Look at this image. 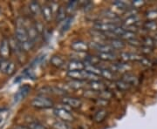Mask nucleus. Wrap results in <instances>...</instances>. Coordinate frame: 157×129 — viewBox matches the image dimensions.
I'll return each mask as SVG.
<instances>
[{
  "instance_id": "nucleus-1",
  "label": "nucleus",
  "mask_w": 157,
  "mask_h": 129,
  "mask_svg": "<svg viewBox=\"0 0 157 129\" xmlns=\"http://www.w3.org/2000/svg\"><path fill=\"white\" fill-rule=\"evenodd\" d=\"M15 39L17 40V42L22 45L24 43L29 41V37L27 31L25 28V23L21 18H18L16 23V30H15Z\"/></svg>"
},
{
  "instance_id": "nucleus-2",
  "label": "nucleus",
  "mask_w": 157,
  "mask_h": 129,
  "mask_svg": "<svg viewBox=\"0 0 157 129\" xmlns=\"http://www.w3.org/2000/svg\"><path fill=\"white\" fill-rule=\"evenodd\" d=\"M32 106L39 109H47L53 107V102L46 96L39 95L32 101Z\"/></svg>"
},
{
  "instance_id": "nucleus-3",
  "label": "nucleus",
  "mask_w": 157,
  "mask_h": 129,
  "mask_svg": "<svg viewBox=\"0 0 157 129\" xmlns=\"http://www.w3.org/2000/svg\"><path fill=\"white\" fill-rule=\"evenodd\" d=\"M117 26H119L117 23L113 21H97L94 24V29L103 33L112 32Z\"/></svg>"
},
{
  "instance_id": "nucleus-4",
  "label": "nucleus",
  "mask_w": 157,
  "mask_h": 129,
  "mask_svg": "<svg viewBox=\"0 0 157 129\" xmlns=\"http://www.w3.org/2000/svg\"><path fill=\"white\" fill-rule=\"evenodd\" d=\"M53 112H54V114L56 115L58 118L60 119L62 121H64V122H70V121H73V115L70 113V112L68 111L66 107H56L54 109Z\"/></svg>"
},
{
  "instance_id": "nucleus-5",
  "label": "nucleus",
  "mask_w": 157,
  "mask_h": 129,
  "mask_svg": "<svg viewBox=\"0 0 157 129\" xmlns=\"http://www.w3.org/2000/svg\"><path fill=\"white\" fill-rule=\"evenodd\" d=\"M31 90V87L28 85H24L23 86H21L19 90L17 92V93L14 95V98H13V102L14 103H18L19 101H21L22 100H24L27 94L29 93Z\"/></svg>"
},
{
  "instance_id": "nucleus-6",
  "label": "nucleus",
  "mask_w": 157,
  "mask_h": 129,
  "mask_svg": "<svg viewBox=\"0 0 157 129\" xmlns=\"http://www.w3.org/2000/svg\"><path fill=\"white\" fill-rule=\"evenodd\" d=\"M91 46L98 51V52H113V49L109 44H105L102 42H92Z\"/></svg>"
},
{
  "instance_id": "nucleus-7",
  "label": "nucleus",
  "mask_w": 157,
  "mask_h": 129,
  "mask_svg": "<svg viewBox=\"0 0 157 129\" xmlns=\"http://www.w3.org/2000/svg\"><path fill=\"white\" fill-rule=\"evenodd\" d=\"M62 103L67 106V107H71V108H78L81 106V101L77 98L73 97H68L66 96L62 99Z\"/></svg>"
},
{
  "instance_id": "nucleus-8",
  "label": "nucleus",
  "mask_w": 157,
  "mask_h": 129,
  "mask_svg": "<svg viewBox=\"0 0 157 129\" xmlns=\"http://www.w3.org/2000/svg\"><path fill=\"white\" fill-rule=\"evenodd\" d=\"M71 48L76 52H85L88 50L89 46L87 45V43H86L85 41L76 40V41H73L71 44Z\"/></svg>"
},
{
  "instance_id": "nucleus-9",
  "label": "nucleus",
  "mask_w": 157,
  "mask_h": 129,
  "mask_svg": "<svg viewBox=\"0 0 157 129\" xmlns=\"http://www.w3.org/2000/svg\"><path fill=\"white\" fill-rule=\"evenodd\" d=\"M10 52H11V47L9 41L6 40H2L0 44V56L2 57L3 59H6L10 55Z\"/></svg>"
},
{
  "instance_id": "nucleus-10",
  "label": "nucleus",
  "mask_w": 157,
  "mask_h": 129,
  "mask_svg": "<svg viewBox=\"0 0 157 129\" xmlns=\"http://www.w3.org/2000/svg\"><path fill=\"white\" fill-rule=\"evenodd\" d=\"M67 69L68 71H83L85 70L84 62L73 59L69 62V64L67 65Z\"/></svg>"
},
{
  "instance_id": "nucleus-11",
  "label": "nucleus",
  "mask_w": 157,
  "mask_h": 129,
  "mask_svg": "<svg viewBox=\"0 0 157 129\" xmlns=\"http://www.w3.org/2000/svg\"><path fill=\"white\" fill-rule=\"evenodd\" d=\"M86 72L83 71H68L67 77L71 79H76V80H83L86 79Z\"/></svg>"
},
{
  "instance_id": "nucleus-12",
  "label": "nucleus",
  "mask_w": 157,
  "mask_h": 129,
  "mask_svg": "<svg viewBox=\"0 0 157 129\" xmlns=\"http://www.w3.org/2000/svg\"><path fill=\"white\" fill-rule=\"evenodd\" d=\"M128 69L130 66L128 63H115L111 66V71L113 73H125Z\"/></svg>"
},
{
  "instance_id": "nucleus-13",
  "label": "nucleus",
  "mask_w": 157,
  "mask_h": 129,
  "mask_svg": "<svg viewBox=\"0 0 157 129\" xmlns=\"http://www.w3.org/2000/svg\"><path fill=\"white\" fill-rule=\"evenodd\" d=\"M121 58L123 59L124 61H140V59L142 57L139 55V54H136V53H132V52H122L121 54Z\"/></svg>"
},
{
  "instance_id": "nucleus-14",
  "label": "nucleus",
  "mask_w": 157,
  "mask_h": 129,
  "mask_svg": "<svg viewBox=\"0 0 157 129\" xmlns=\"http://www.w3.org/2000/svg\"><path fill=\"white\" fill-rule=\"evenodd\" d=\"M29 10L31 11V13L34 16H39L41 14L42 7L37 1H32L29 4Z\"/></svg>"
},
{
  "instance_id": "nucleus-15",
  "label": "nucleus",
  "mask_w": 157,
  "mask_h": 129,
  "mask_svg": "<svg viewBox=\"0 0 157 129\" xmlns=\"http://www.w3.org/2000/svg\"><path fill=\"white\" fill-rule=\"evenodd\" d=\"M97 57L100 60L104 61H113L117 59V56L113 52H98Z\"/></svg>"
},
{
  "instance_id": "nucleus-16",
  "label": "nucleus",
  "mask_w": 157,
  "mask_h": 129,
  "mask_svg": "<svg viewBox=\"0 0 157 129\" xmlns=\"http://www.w3.org/2000/svg\"><path fill=\"white\" fill-rule=\"evenodd\" d=\"M122 80H124L125 82H127L128 84L131 86V85H137L139 83V79L138 78L131 73H126L122 76Z\"/></svg>"
},
{
  "instance_id": "nucleus-17",
  "label": "nucleus",
  "mask_w": 157,
  "mask_h": 129,
  "mask_svg": "<svg viewBox=\"0 0 157 129\" xmlns=\"http://www.w3.org/2000/svg\"><path fill=\"white\" fill-rule=\"evenodd\" d=\"M25 28H26V31H27V33H28L29 40L34 43L37 40L38 37H39V33H38L37 30L35 29L34 25H27V26L25 25Z\"/></svg>"
},
{
  "instance_id": "nucleus-18",
  "label": "nucleus",
  "mask_w": 157,
  "mask_h": 129,
  "mask_svg": "<svg viewBox=\"0 0 157 129\" xmlns=\"http://www.w3.org/2000/svg\"><path fill=\"white\" fill-rule=\"evenodd\" d=\"M139 21H140V17L137 14H135V15H132V16H128L126 17L124 20V25L127 27H131V26H134L135 24H137Z\"/></svg>"
},
{
  "instance_id": "nucleus-19",
  "label": "nucleus",
  "mask_w": 157,
  "mask_h": 129,
  "mask_svg": "<svg viewBox=\"0 0 157 129\" xmlns=\"http://www.w3.org/2000/svg\"><path fill=\"white\" fill-rule=\"evenodd\" d=\"M41 14L43 15V17L45 18V21L50 22L52 17V14L53 12L52 11V8L49 6H44L42 7V11H41Z\"/></svg>"
},
{
  "instance_id": "nucleus-20",
  "label": "nucleus",
  "mask_w": 157,
  "mask_h": 129,
  "mask_svg": "<svg viewBox=\"0 0 157 129\" xmlns=\"http://www.w3.org/2000/svg\"><path fill=\"white\" fill-rule=\"evenodd\" d=\"M67 85L70 88H73V89H81L86 85V82L84 80L71 79L67 83Z\"/></svg>"
},
{
  "instance_id": "nucleus-21",
  "label": "nucleus",
  "mask_w": 157,
  "mask_h": 129,
  "mask_svg": "<svg viewBox=\"0 0 157 129\" xmlns=\"http://www.w3.org/2000/svg\"><path fill=\"white\" fill-rule=\"evenodd\" d=\"M89 87L91 88V90H94L95 92H101V91L105 90V88H106L105 85L103 84L102 82H101L100 80H97V81H90Z\"/></svg>"
},
{
  "instance_id": "nucleus-22",
  "label": "nucleus",
  "mask_w": 157,
  "mask_h": 129,
  "mask_svg": "<svg viewBox=\"0 0 157 129\" xmlns=\"http://www.w3.org/2000/svg\"><path fill=\"white\" fill-rule=\"evenodd\" d=\"M107 114V112L106 109H100V110H98V111L94 113V120L95 122L100 123V122L104 120V119L106 118Z\"/></svg>"
},
{
  "instance_id": "nucleus-23",
  "label": "nucleus",
  "mask_w": 157,
  "mask_h": 129,
  "mask_svg": "<svg viewBox=\"0 0 157 129\" xmlns=\"http://www.w3.org/2000/svg\"><path fill=\"white\" fill-rule=\"evenodd\" d=\"M109 45L112 46L113 50L115 49H122L125 46V43L121 40L120 39H113V40H109Z\"/></svg>"
},
{
  "instance_id": "nucleus-24",
  "label": "nucleus",
  "mask_w": 157,
  "mask_h": 129,
  "mask_svg": "<svg viewBox=\"0 0 157 129\" xmlns=\"http://www.w3.org/2000/svg\"><path fill=\"white\" fill-rule=\"evenodd\" d=\"M66 15H67V10H66V8L63 7V6H60L58 9V11L56 12L57 22H63L67 18Z\"/></svg>"
},
{
  "instance_id": "nucleus-25",
  "label": "nucleus",
  "mask_w": 157,
  "mask_h": 129,
  "mask_svg": "<svg viewBox=\"0 0 157 129\" xmlns=\"http://www.w3.org/2000/svg\"><path fill=\"white\" fill-rule=\"evenodd\" d=\"M102 15L106 19H108L109 21H113L115 22V20L118 19V15L116 13H114L111 10H104L102 11Z\"/></svg>"
},
{
  "instance_id": "nucleus-26",
  "label": "nucleus",
  "mask_w": 157,
  "mask_h": 129,
  "mask_svg": "<svg viewBox=\"0 0 157 129\" xmlns=\"http://www.w3.org/2000/svg\"><path fill=\"white\" fill-rule=\"evenodd\" d=\"M50 62L53 66L57 68L62 67L65 65V62L63 60V59L59 56H52L51 58Z\"/></svg>"
},
{
  "instance_id": "nucleus-27",
  "label": "nucleus",
  "mask_w": 157,
  "mask_h": 129,
  "mask_svg": "<svg viewBox=\"0 0 157 129\" xmlns=\"http://www.w3.org/2000/svg\"><path fill=\"white\" fill-rule=\"evenodd\" d=\"M101 68H99L96 66H90V65H86L85 66V71H86L87 73H93L97 76H101Z\"/></svg>"
},
{
  "instance_id": "nucleus-28",
  "label": "nucleus",
  "mask_w": 157,
  "mask_h": 129,
  "mask_svg": "<svg viewBox=\"0 0 157 129\" xmlns=\"http://www.w3.org/2000/svg\"><path fill=\"white\" fill-rule=\"evenodd\" d=\"M113 7H115V9L118 11H128L129 9L128 4L124 1H114L113 3Z\"/></svg>"
},
{
  "instance_id": "nucleus-29",
  "label": "nucleus",
  "mask_w": 157,
  "mask_h": 129,
  "mask_svg": "<svg viewBox=\"0 0 157 129\" xmlns=\"http://www.w3.org/2000/svg\"><path fill=\"white\" fill-rule=\"evenodd\" d=\"M73 17H67L64 21H63V25H62L61 27V32L64 33L66 32H67L68 30L70 29L72 24H73Z\"/></svg>"
},
{
  "instance_id": "nucleus-30",
  "label": "nucleus",
  "mask_w": 157,
  "mask_h": 129,
  "mask_svg": "<svg viewBox=\"0 0 157 129\" xmlns=\"http://www.w3.org/2000/svg\"><path fill=\"white\" fill-rule=\"evenodd\" d=\"M9 44H10V47L11 49H13V51L17 53H19V52H22L23 51L21 49V46L19 45V43L17 42V40L16 39H11L10 41H9Z\"/></svg>"
},
{
  "instance_id": "nucleus-31",
  "label": "nucleus",
  "mask_w": 157,
  "mask_h": 129,
  "mask_svg": "<svg viewBox=\"0 0 157 129\" xmlns=\"http://www.w3.org/2000/svg\"><path fill=\"white\" fill-rule=\"evenodd\" d=\"M143 28L146 29L147 31H155L157 29V23L152 21V20L147 21L143 25Z\"/></svg>"
},
{
  "instance_id": "nucleus-32",
  "label": "nucleus",
  "mask_w": 157,
  "mask_h": 129,
  "mask_svg": "<svg viewBox=\"0 0 157 129\" xmlns=\"http://www.w3.org/2000/svg\"><path fill=\"white\" fill-rule=\"evenodd\" d=\"M115 85L118 87V89L121 90V91H127V90H128L130 88V85L127 82H125L124 80H122V79L116 81Z\"/></svg>"
},
{
  "instance_id": "nucleus-33",
  "label": "nucleus",
  "mask_w": 157,
  "mask_h": 129,
  "mask_svg": "<svg viewBox=\"0 0 157 129\" xmlns=\"http://www.w3.org/2000/svg\"><path fill=\"white\" fill-rule=\"evenodd\" d=\"M101 76H102L103 78H105L107 80L113 79V73L111 70H108V69H102Z\"/></svg>"
},
{
  "instance_id": "nucleus-34",
  "label": "nucleus",
  "mask_w": 157,
  "mask_h": 129,
  "mask_svg": "<svg viewBox=\"0 0 157 129\" xmlns=\"http://www.w3.org/2000/svg\"><path fill=\"white\" fill-rule=\"evenodd\" d=\"M113 94L109 92V91H106V90H103L101 92H99V98L98 99H102V100H110L112 98Z\"/></svg>"
},
{
  "instance_id": "nucleus-35",
  "label": "nucleus",
  "mask_w": 157,
  "mask_h": 129,
  "mask_svg": "<svg viewBox=\"0 0 157 129\" xmlns=\"http://www.w3.org/2000/svg\"><path fill=\"white\" fill-rule=\"evenodd\" d=\"M28 127L30 129H46L42 125V124L39 122V121H36V120H33V121H30L28 123Z\"/></svg>"
},
{
  "instance_id": "nucleus-36",
  "label": "nucleus",
  "mask_w": 157,
  "mask_h": 129,
  "mask_svg": "<svg viewBox=\"0 0 157 129\" xmlns=\"http://www.w3.org/2000/svg\"><path fill=\"white\" fill-rule=\"evenodd\" d=\"M136 35L134 32H132V31H128V30H126L125 31V32L123 33V35L121 36V39H124V40H133V39H135L136 37H135Z\"/></svg>"
},
{
  "instance_id": "nucleus-37",
  "label": "nucleus",
  "mask_w": 157,
  "mask_h": 129,
  "mask_svg": "<svg viewBox=\"0 0 157 129\" xmlns=\"http://www.w3.org/2000/svg\"><path fill=\"white\" fill-rule=\"evenodd\" d=\"M53 128L54 129H71L68 126L67 122L64 121H57L53 124Z\"/></svg>"
},
{
  "instance_id": "nucleus-38",
  "label": "nucleus",
  "mask_w": 157,
  "mask_h": 129,
  "mask_svg": "<svg viewBox=\"0 0 157 129\" xmlns=\"http://www.w3.org/2000/svg\"><path fill=\"white\" fill-rule=\"evenodd\" d=\"M77 6H78V1H76V0L69 1V2L67 3V6L66 10H67V11H68V12L73 11L75 9H76Z\"/></svg>"
},
{
  "instance_id": "nucleus-39",
  "label": "nucleus",
  "mask_w": 157,
  "mask_h": 129,
  "mask_svg": "<svg viewBox=\"0 0 157 129\" xmlns=\"http://www.w3.org/2000/svg\"><path fill=\"white\" fill-rule=\"evenodd\" d=\"M142 45L144 46H148V47H152L155 45V40H153L152 38H149V37H147L145 39H143L142 42H141Z\"/></svg>"
},
{
  "instance_id": "nucleus-40",
  "label": "nucleus",
  "mask_w": 157,
  "mask_h": 129,
  "mask_svg": "<svg viewBox=\"0 0 157 129\" xmlns=\"http://www.w3.org/2000/svg\"><path fill=\"white\" fill-rule=\"evenodd\" d=\"M15 68H16L15 63L12 61H10L9 62V64H8V66H7V68H6V73L7 74V75H11L12 73H14Z\"/></svg>"
},
{
  "instance_id": "nucleus-41",
  "label": "nucleus",
  "mask_w": 157,
  "mask_h": 129,
  "mask_svg": "<svg viewBox=\"0 0 157 129\" xmlns=\"http://www.w3.org/2000/svg\"><path fill=\"white\" fill-rule=\"evenodd\" d=\"M146 17L150 19L152 21H154V19H156L157 18V11L156 10H153V11H148L146 12Z\"/></svg>"
},
{
  "instance_id": "nucleus-42",
  "label": "nucleus",
  "mask_w": 157,
  "mask_h": 129,
  "mask_svg": "<svg viewBox=\"0 0 157 129\" xmlns=\"http://www.w3.org/2000/svg\"><path fill=\"white\" fill-rule=\"evenodd\" d=\"M145 1L143 0H135V1H132L131 3V6H133V8H139V7H141L142 6L145 5Z\"/></svg>"
},
{
  "instance_id": "nucleus-43",
  "label": "nucleus",
  "mask_w": 157,
  "mask_h": 129,
  "mask_svg": "<svg viewBox=\"0 0 157 129\" xmlns=\"http://www.w3.org/2000/svg\"><path fill=\"white\" fill-rule=\"evenodd\" d=\"M9 62L10 61H8L7 59H2V60L0 61V70H1V72L6 73V68L8 66Z\"/></svg>"
},
{
  "instance_id": "nucleus-44",
  "label": "nucleus",
  "mask_w": 157,
  "mask_h": 129,
  "mask_svg": "<svg viewBox=\"0 0 157 129\" xmlns=\"http://www.w3.org/2000/svg\"><path fill=\"white\" fill-rule=\"evenodd\" d=\"M139 62H140L142 66H151L152 65H153V63L148 59L145 58V57H142Z\"/></svg>"
},
{
  "instance_id": "nucleus-45",
  "label": "nucleus",
  "mask_w": 157,
  "mask_h": 129,
  "mask_svg": "<svg viewBox=\"0 0 157 129\" xmlns=\"http://www.w3.org/2000/svg\"><path fill=\"white\" fill-rule=\"evenodd\" d=\"M140 51H141V52L144 53V54H150L152 51H153V48H152V47H148V46H144V45H142L141 48H140Z\"/></svg>"
},
{
  "instance_id": "nucleus-46",
  "label": "nucleus",
  "mask_w": 157,
  "mask_h": 129,
  "mask_svg": "<svg viewBox=\"0 0 157 129\" xmlns=\"http://www.w3.org/2000/svg\"><path fill=\"white\" fill-rule=\"evenodd\" d=\"M34 27H35V29L37 30V32H38V33L40 34L43 32V29H44V26H43V25L41 24L40 22H37L35 25H34Z\"/></svg>"
},
{
  "instance_id": "nucleus-47",
  "label": "nucleus",
  "mask_w": 157,
  "mask_h": 129,
  "mask_svg": "<svg viewBox=\"0 0 157 129\" xmlns=\"http://www.w3.org/2000/svg\"><path fill=\"white\" fill-rule=\"evenodd\" d=\"M128 42L129 45H133V46H139V45H141V41H140L139 40H137L136 38L131 40H128Z\"/></svg>"
},
{
  "instance_id": "nucleus-48",
  "label": "nucleus",
  "mask_w": 157,
  "mask_h": 129,
  "mask_svg": "<svg viewBox=\"0 0 157 129\" xmlns=\"http://www.w3.org/2000/svg\"><path fill=\"white\" fill-rule=\"evenodd\" d=\"M96 104L99 105V106H105V105H107V101L102 100V99H97Z\"/></svg>"
},
{
  "instance_id": "nucleus-49",
  "label": "nucleus",
  "mask_w": 157,
  "mask_h": 129,
  "mask_svg": "<svg viewBox=\"0 0 157 129\" xmlns=\"http://www.w3.org/2000/svg\"><path fill=\"white\" fill-rule=\"evenodd\" d=\"M13 129H30L28 127H25V126H16Z\"/></svg>"
}]
</instances>
